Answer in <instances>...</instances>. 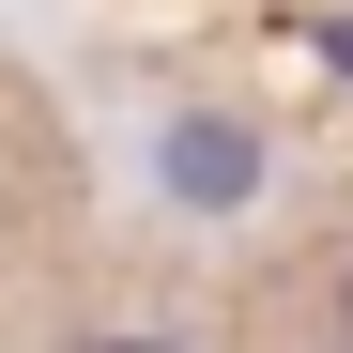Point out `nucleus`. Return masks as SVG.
<instances>
[{
  "mask_svg": "<svg viewBox=\"0 0 353 353\" xmlns=\"http://www.w3.org/2000/svg\"><path fill=\"white\" fill-rule=\"evenodd\" d=\"M169 185H185V200H246L261 185V139L246 123H169Z\"/></svg>",
  "mask_w": 353,
  "mask_h": 353,
  "instance_id": "nucleus-1",
  "label": "nucleus"
},
{
  "mask_svg": "<svg viewBox=\"0 0 353 353\" xmlns=\"http://www.w3.org/2000/svg\"><path fill=\"white\" fill-rule=\"evenodd\" d=\"M92 353H154V338H92Z\"/></svg>",
  "mask_w": 353,
  "mask_h": 353,
  "instance_id": "nucleus-2",
  "label": "nucleus"
}]
</instances>
